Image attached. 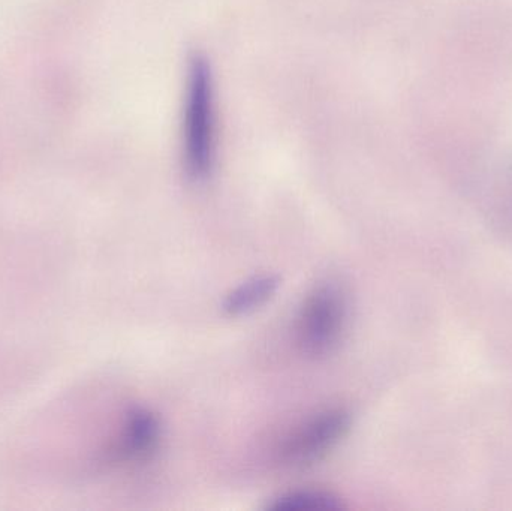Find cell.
<instances>
[{"label": "cell", "instance_id": "6da1fadb", "mask_svg": "<svg viewBox=\"0 0 512 511\" xmlns=\"http://www.w3.org/2000/svg\"><path fill=\"white\" fill-rule=\"evenodd\" d=\"M215 86L210 66L203 57L189 62L183 105V159L194 180L207 179L215 165Z\"/></svg>", "mask_w": 512, "mask_h": 511}, {"label": "cell", "instance_id": "7a4b0ae2", "mask_svg": "<svg viewBox=\"0 0 512 511\" xmlns=\"http://www.w3.org/2000/svg\"><path fill=\"white\" fill-rule=\"evenodd\" d=\"M348 320V303L339 285H318L304 300L298 317V344L313 359L330 356L340 342Z\"/></svg>", "mask_w": 512, "mask_h": 511}, {"label": "cell", "instance_id": "3957f363", "mask_svg": "<svg viewBox=\"0 0 512 511\" xmlns=\"http://www.w3.org/2000/svg\"><path fill=\"white\" fill-rule=\"evenodd\" d=\"M349 425L351 417L340 408L316 414L285 441L280 452L282 462L294 468L315 464L345 437Z\"/></svg>", "mask_w": 512, "mask_h": 511}, {"label": "cell", "instance_id": "277c9868", "mask_svg": "<svg viewBox=\"0 0 512 511\" xmlns=\"http://www.w3.org/2000/svg\"><path fill=\"white\" fill-rule=\"evenodd\" d=\"M161 422L152 411L135 408L129 411L117 438L116 455L123 462H144L161 443Z\"/></svg>", "mask_w": 512, "mask_h": 511}, {"label": "cell", "instance_id": "5b68a950", "mask_svg": "<svg viewBox=\"0 0 512 511\" xmlns=\"http://www.w3.org/2000/svg\"><path fill=\"white\" fill-rule=\"evenodd\" d=\"M279 288V278L273 275L255 276L228 294L224 303L225 312L231 317L251 314L264 306Z\"/></svg>", "mask_w": 512, "mask_h": 511}, {"label": "cell", "instance_id": "8992f818", "mask_svg": "<svg viewBox=\"0 0 512 511\" xmlns=\"http://www.w3.org/2000/svg\"><path fill=\"white\" fill-rule=\"evenodd\" d=\"M270 510H340L342 501L336 495L324 491H295L280 495L273 503L268 504Z\"/></svg>", "mask_w": 512, "mask_h": 511}]
</instances>
